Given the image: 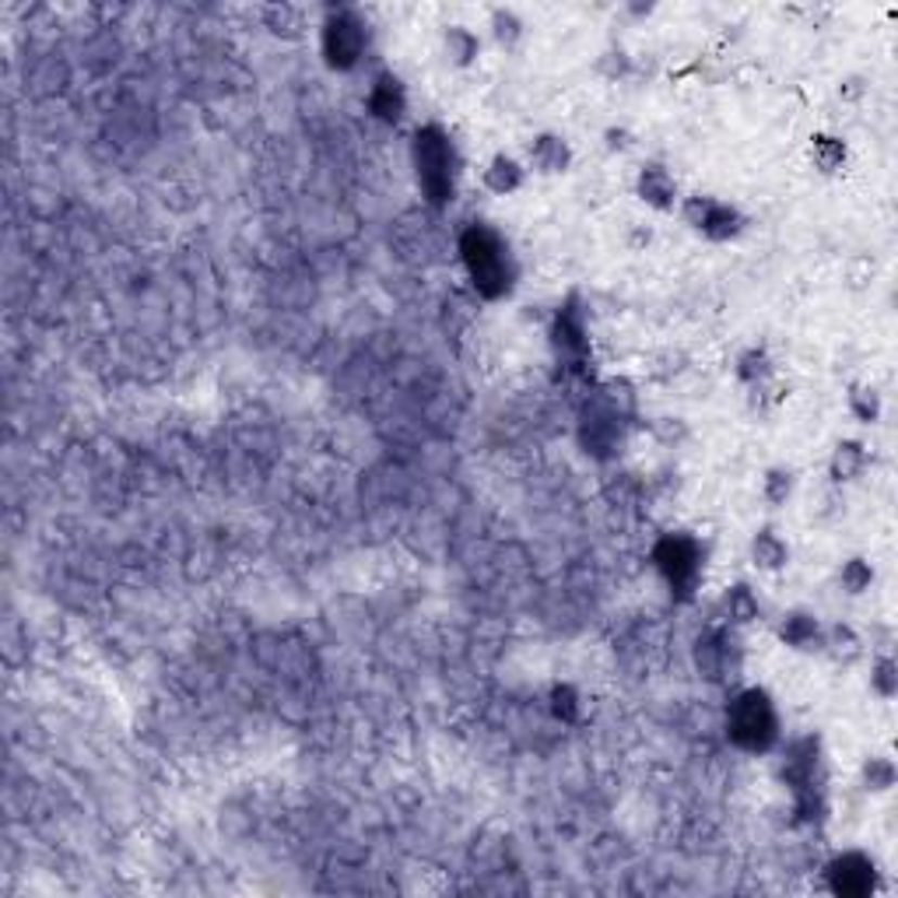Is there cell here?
<instances>
[{"label":"cell","mask_w":898,"mask_h":898,"mask_svg":"<svg viewBox=\"0 0 898 898\" xmlns=\"http://www.w3.org/2000/svg\"><path fill=\"white\" fill-rule=\"evenodd\" d=\"M604 138H607V147H611V152H625V147L632 144V133H628L625 127H618V130L611 127V130L604 133Z\"/></svg>","instance_id":"cell-32"},{"label":"cell","mask_w":898,"mask_h":898,"mask_svg":"<svg viewBox=\"0 0 898 898\" xmlns=\"http://www.w3.org/2000/svg\"><path fill=\"white\" fill-rule=\"evenodd\" d=\"M720 621L733 625V628H744V625H755L761 618V601L758 593L747 587V582H737V587H730L720 601Z\"/></svg>","instance_id":"cell-18"},{"label":"cell","mask_w":898,"mask_h":898,"mask_svg":"<svg viewBox=\"0 0 898 898\" xmlns=\"http://www.w3.org/2000/svg\"><path fill=\"white\" fill-rule=\"evenodd\" d=\"M895 786V766H891V758H867L863 761V790H871V793H888Z\"/></svg>","instance_id":"cell-29"},{"label":"cell","mask_w":898,"mask_h":898,"mask_svg":"<svg viewBox=\"0 0 898 898\" xmlns=\"http://www.w3.org/2000/svg\"><path fill=\"white\" fill-rule=\"evenodd\" d=\"M780 639L797 653H821L825 625H821L811 611H790V615H783V621H780Z\"/></svg>","instance_id":"cell-15"},{"label":"cell","mask_w":898,"mask_h":898,"mask_svg":"<svg viewBox=\"0 0 898 898\" xmlns=\"http://www.w3.org/2000/svg\"><path fill=\"white\" fill-rule=\"evenodd\" d=\"M482 183L491 193H499V197H513V193L523 190V183H527V166H523L519 158L499 152V155L488 158V166L482 172Z\"/></svg>","instance_id":"cell-16"},{"label":"cell","mask_w":898,"mask_h":898,"mask_svg":"<svg viewBox=\"0 0 898 898\" xmlns=\"http://www.w3.org/2000/svg\"><path fill=\"white\" fill-rule=\"evenodd\" d=\"M411 169L428 207H449L460 193L463 158L457 138L442 124H422L411 133Z\"/></svg>","instance_id":"cell-4"},{"label":"cell","mask_w":898,"mask_h":898,"mask_svg":"<svg viewBox=\"0 0 898 898\" xmlns=\"http://www.w3.org/2000/svg\"><path fill=\"white\" fill-rule=\"evenodd\" d=\"M408 88L397 78L394 70H380L376 78L369 81V92H365V113L376 119L383 127H397L403 124V116H408Z\"/></svg>","instance_id":"cell-12"},{"label":"cell","mask_w":898,"mask_h":898,"mask_svg":"<svg viewBox=\"0 0 898 898\" xmlns=\"http://www.w3.org/2000/svg\"><path fill=\"white\" fill-rule=\"evenodd\" d=\"M780 783L790 790L793 814L800 825H814L829 814V772H825V752H821L818 733L783 741L780 747Z\"/></svg>","instance_id":"cell-2"},{"label":"cell","mask_w":898,"mask_h":898,"mask_svg":"<svg viewBox=\"0 0 898 898\" xmlns=\"http://www.w3.org/2000/svg\"><path fill=\"white\" fill-rule=\"evenodd\" d=\"M733 372H737V380L747 386V390H766V386L772 383L775 376V362H772V355L766 348H758V344H752V348H744L737 355V365H733Z\"/></svg>","instance_id":"cell-20"},{"label":"cell","mask_w":898,"mask_h":898,"mask_svg":"<svg viewBox=\"0 0 898 898\" xmlns=\"http://www.w3.org/2000/svg\"><path fill=\"white\" fill-rule=\"evenodd\" d=\"M530 169L541 176H562L573 166V147L562 138V133H537L527 147Z\"/></svg>","instance_id":"cell-14"},{"label":"cell","mask_w":898,"mask_h":898,"mask_svg":"<svg viewBox=\"0 0 898 898\" xmlns=\"http://www.w3.org/2000/svg\"><path fill=\"white\" fill-rule=\"evenodd\" d=\"M695 670L709 684H730L741 678L744 670V642L741 628H733L727 621H713L709 628H702V636L695 639Z\"/></svg>","instance_id":"cell-9"},{"label":"cell","mask_w":898,"mask_h":898,"mask_svg":"<svg viewBox=\"0 0 898 898\" xmlns=\"http://www.w3.org/2000/svg\"><path fill=\"white\" fill-rule=\"evenodd\" d=\"M678 215L684 218V224L695 235L709 239V243H730L744 232L747 218L741 215L737 204L709 197V193H692V197H681Z\"/></svg>","instance_id":"cell-10"},{"label":"cell","mask_w":898,"mask_h":898,"mask_svg":"<svg viewBox=\"0 0 898 898\" xmlns=\"http://www.w3.org/2000/svg\"><path fill=\"white\" fill-rule=\"evenodd\" d=\"M727 741L744 755H772L783 744V716L766 688H737L723 713Z\"/></svg>","instance_id":"cell-5"},{"label":"cell","mask_w":898,"mask_h":898,"mask_svg":"<svg viewBox=\"0 0 898 898\" xmlns=\"http://www.w3.org/2000/svg\"><path fill=\"white\" fill-rule=\"evenodd\" d=\"M264 25L281 39H298L306 28V11L295 4H271L264 8Z\"/></svg>","instance_id":"cell-23"},{"label":"cell","mask_w":898,"mask_h":898,"mask_svg":"<svg viewBox=\"0 0 898 898\" xmlns=\"http://www.w3.org/2000/svg\"><path fill=\"white\" fill-rule=\"evenodd\" d=\"M636 193L642 204L653 207V211H674V207L681 204L678 179H674V172L667 166H660V162H646V166L639 169Z\"/></svg>","instance_id":"cell-13"},{"label":"cell","mask_w":898,"mask_h":898,"mask_svg":"<svg viewBox=\"0 0 898 898\" xmlns=\"http://www.w3.org/2000/svg\"><path fill=\"white\" fill-rule=\"evenodd\" d=\"M761 496L775 509L786 505V499L793 496V474L786 467H769L766 477H761Z\"/></svg>","instance_id":"cell-30"},{"label":"cell","mask_w":898,"mask_h":898,"mask_svg":"<svg viewBox=\"0 0 898 898\" xmlns=\"http://www.w3.org/2000/svg\"><path fill=\"white\" fill-rule=\"evenodd\" d=\"M821 653L835 656V660H857L863 653V639L857 636V628L852 625H825V642H821Z\"/></svg>","instance_id":"cell-22"},{"label":"cell","mask_w":898,"mask_h":898,"mask_svg":"<svg viewBox=\"0 0 898 898\" xmlns=\"http://www.w3.org/2000/svg\"><path fill=\"white\" fill-rule=\"evenodd\" d=\"M867 463H871V449H867L860 439H843L839 446L832 449L829 474H832L835 485H846V482H857V477H863Z\"/></svg>","instance_id":"cell-17"},{"label":"cell","mask_w":898,"mask_h":898,"mask_svg":"<svg viewBox=\"0 0 898 898\" xmlns=\"http://www.w3.org/2000/svg\"><path fill=\"white\" fill-rule=\"evenodd\" d=\"M442 50L449 56V64L471 67V64H477V56H482V39H477V33L467 25H449L442 33Z\"/></svg>","instance_id":"cell-21"},{"label":"cell","mask_w":898,"mask_h":898,"mask_svg":"<svg viewBox=\"0 0 898 898\" xmlns=\"http://www.w3.org/2000/svg\"><path fill=\"white\" fill-rule=\"evenodd\" d=\"M460 264L467 271V281L477 298L485 303H502L516 292L519 284V260L513 243L491 221H467L457 239Z\"/></svg>","instance_id":"cell-1"},{"label":"cell","mask_w":898,"mask_h":898,"mask_svg":"<svg viewBox=\"0 0 898 898\" xmlns=\"http://www.w3.org/2000/svg\"><path fill=\"white\" fill-rule=\"evenodd\" d=\"M650 562L656 568V576L664 579V587L670 590V596L681 604L692 601L702 587V579H706V544L695 534L670 530L664 537H656Z\"/></svg>","instance_id":"cell-6"},{"label":"cell","mask_w":898,"mask_h":898,"mask_svg":"<svg viewBox=\"0 0 898 898\" xmlns=\"http://www.w3.org/2000/svg\"><path fill=\"white\" fill-rule=\"evenodd\" d=\"M369 53V22L348 4L326 8L320 18V56L337 74H351Z\"/></svg>","instance_id":"cell-7"},{"label":"cell","mask_w":898,"mask_h":898,"mask_svg":"<svg viewBox=\"0 0 898 898\" xmlns=\"http://www.w3.org/2000/svg\"><path fill=\"white\" fill-rule=\"evenodd\" d=\"M551 713H555V720L562 723H576L582 716V698L573 684H555L551 688Z\"/></svg>","instance_id":"cell-28"},{"label":"cell","mask_w":898,"mask_h":898,"mask_svg":"<svg viewBox=\"0 0 898 898\" xmlns=\"http://www.w3.org/2000/svg\"><path fill=\"white\" fill-rule=\"evenodd\" d=\"M825 885L835 898H871L881 888V871L874 857H867L860 849H846L825 863Z\"/></svg>","instance_id":"cell-11"},{"label":"cell","mask_w":898,"mask_h":898,"mask_svg":"<svg viewBox=\"0 0 898 898\" xmlns=\"http://www.w3.org/2000/svg\"><path fill=\"white\" fill-rule=\"evenodd\" d=\"M871 688H874V695L881 698H895L898 692V674H895V660L888 653H881L874 667H871Z\"/></svg>","instance_id":"cell-31"},{"label":"cell","mask_w":898,"mask_h":898,"mask_svg":"<svg viewBox=\"0 0 898 898\" xmlns=\"http://www.w3.org/2000/svg\"><path fill=\"white\" fill-rule=\"evenodd\" d=\"M811 158L821 172H835L846 166V144L839 138H829V133H818L811 144Z\"/></svg>","instance_id":"cell-26"},{"label":"cell","mask_w":898,"mask_h":898,"mask_svg":"<svg viewBox=\"0 0 898 898\" xmlns=\"http://www.w3.org/2000/svg\"><path fill=\"white\" fill-rule=\"evenodd\" d=\"M636 422V394L625 380H611L582 400L579 408V425L576 436L579 446L587 449L593 460H611L621 453Z\"/></svg>","instance_id":"cell-3"},{"label":"cell","mask_w":898,"mask_h":898,"mask_svg":"<svg viewBox=\"0 0 898 898\" xmlns=\"http://www.w3.org/2000/svg\"><path fill=\"white\" fill-rule=\"evenodd\" d=\"M839 587L849 593V596H860L874 587V565L867 562V559H849L843 562L839 568Z\"/></svg>","instance_id":"cell-25"},{"label":"cell","mask_w":898,"mask_h":898,"mask_svg":"<svg viewBox=\"0 0 898 898\" xmlns=\"http://www.w3.org/2000/svg\"><path fill=\"white\" fill-rule=\"evenodd\" d=\"M551 351L555 362L568 380H587L590 365V326H587V309H582L579 295H568L559 306L555 320H551Z\"/></svg>","instance_id":"cell-8"},{"label":"cell","mask_w":898,"mask_h":898,"mask_svg":"<svg viewBox=\"0 0 898 898\" xmlns=\"http://www.w3.org/2000/svg\"><path fill=\"white\" fill-rule=\"evenodd\" d=\"M488 28H491V39H496L502 50H513L523 39V28L527 25H523V18L513 8H496L488 14Z\"/></svg>","instance_id":"cell-24"},{"label":"cell","mask_w":898,"mask_h":898,"mask_svg":"<svg viewBox=\"0 0 898 898\" xmlns=\"http://www.w3.org/2000/svg\"><path fill=\"white\" fill-rule=\"evenodd\" d=\"M849 414L857 418L860 425H874L881 418V394L874 386H852L849 390Z\"/></svg>","instance_id":"cell-27"},{"label":"cell","mask_w":898,"mask_h":898,"mask_svg":"<svg viewBox=\"0 0 898 898\" xmlns=\"http://www.w3.org/2000/svg\"><path fill=\"white\" fill-rule=\"evenodd\" d=\"M752 562L761 568V573H783L790 565V544L786 537H780L775 527H761L752 537Z\"/></svg>","instance_id":"cell-19"}]
</instances>
